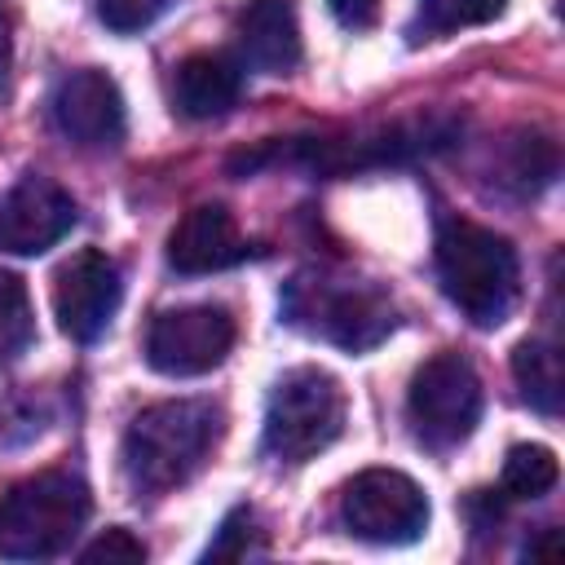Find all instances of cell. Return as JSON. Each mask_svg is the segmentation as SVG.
I'll use <instances>...</instances> for the list:
<instances>
[{
  "mask_svg": "<svg viewBox=\"0 0 565 565\" xmlns=\"http://www.w3.org/2000/svg\"><path fill=\"white\" fill-rule=\"evenodd\" d=\"M88 486L75 472H40L0 494V556L4 561H53L88 521Z\"/></svg>",
  "mask_w": 565,
  "mask_h": 565,
  "instance_id": "4",
  "label": "cell"
},
{
  "mask_svg": "<svg viewBox=\"0 0 565 565\" xmlns=\"http://www.w3.org/2000/svg\"><path fill=\"white\" fill-rule=\"evenodd\" d=\"M556 477H561L556 455H552L547 446L525 441V446H512V450H508L499 486H503L508 499H543V494L556 486Z\"/></svg>",
  "mask_w": 565,
  "mask_h": 565,
  "instance_id": "19",
  "label": "cell"
},
{
  "mask_svg": "<svg viewBox=\"0 0 565 565\" xmlns=\"http://www.w3.org/2000/svg\"><path fill=\"white\" fill-rule=\"evenodd\" d=\"M53 124L62 128V137H71L84 150H110L124 141V97L119 84L97 71H71L57 93H53Z\"/></svg>",
  "mask_w": 565,
  "mask_h": 565,
  "instance_id": "11",
  "label": "cell"
},
{
  "mask_svg": "<svg viewBox=\"0 0 565 565\" xmlns=\"http://www.w3.org/2000/svg\"><path fill=\"white\" fill-rule=\"evenodd\" d=\"M230 349H234V318L225 305L168 309L146 331V362L172 380L216 371Z\"/></svg>",
  "mask_w": 565,
  "mask_h": 565,
  "instance_id": "8",
  "label": "cell"
},
{
  "mask_svg": "<svg viewBox=\"0 0 565 565\" xmlns=\"http://www.w3.org/2000/svg\"><path fill=\"white\" fill-rule=\"evenodd\" d=\"M503 9H508V0H419L411 40H437V35H455L468 26H486Z\"/></svg>",
  "mask_w": 565,
  "mask_h": 565,
  "instance_id": "17",
  "label": "cell"
},
{
  "mask_svg": "<svg viewBox=\"0 0 565 565\" xmlns=\"http://www.w3.org/2000/svg\"><path fill=\"white\" fill-rule=\"evenodd\" d=\"M71 225H75V199L40 172L18 177L0 194V252L44 256L71 234Z\"/></svg>",
  "mask_w": 565,
  "mask_h": 565,
  "instance_id": "10",
  "label": "cell"
},
{
  "mask_svg": "<svg viewBox=\"0 0 565 565\" xmlns=\"http://www.w3.org/2000/svg\"><path fill=\"white\" fill-rule=\"evenodd\" d=\"M247 252L252 247L243 243L230 207L221 203H194L168 234V265L177 274H216L238 265Z\"/></svg>",
  "mask_w": 565,
  "mask_h": 565,
  "instance_id": "12",
  "label": "cell"
},
{
  "mask_svg": "<svg viewBox=\"0 0 565 565\" xmlns=\"http://www.w3.org/2000/svg\"><path fill=\"white\" fill-rule=\"evenodd\" d=\"M252 552H260V543H256V516H252V508H234L221 521L216 539L207 543L203 561H243Z\"/></svg>",
  "mask_w": 565,
  "mask_h": 565,
  "instance_id": "20",
  "label": "cell"
},
{
  "mask_svg": "<svg viewBox=\"0 0 565 565\" xmlns=\"http://www.w3.org/2000/svg\"><path fill=\"white\" fill-rule=\"evenodd\" d=\"M406 415H411L415 437L428 450L446 455V450L463 446L481 424V380H477L472 362L459 353L428 358L411 380Z\"/></svg>",
  "mask_w": 565,
  "mask_h": 565,
  "instance_id": "6",
  "label": "cell"
},
{
  "mask_svg": "<svg viewBox=\"0 0 565 565\" xmlns=\"http://www.w3.org/2000/svg\"><path fill=\"white\" fill-rule=\"evenodd\" d=\"M282 318L296 331L340 344L349 353L375 349L397 327V309L388 291L371 278L340 269H300L282 287Z\"/></svg>",
  "mask_w": 565,
  "mask_h": 565,
  "instance_id": "3",
  "label": "cell"
},
{
  "mask_svg": "<svg viewBox=\"0 0 565 565\" xmlns=\"http://www.w3.org/2000/svg\"><path fill=\"white\" fill-rule=\"evenodd\" d=\"M238 93H243V71L230 53H190L172 79V97L190 119L225 115L238 102Z\"/></svg>",
  "mask_w": 565,
  "mask_h": 565,
  "instance_id": "14",
  "label": "cell"
},
{
  "mask_svg": "<svg viewBox=\"0 0 565 565\" xmlns=\"http://www.w3.org/2000/svg\"><path fill=\"white\" fill-rule=\"evenodd\" d=\"M79 556L84 561H106V565H132V561H146V543L141 539H132L124 525H110V530H102L93 543H84L79 547Z\"/></svg>",
  "mask_w": 565,
  "mask_h": 565,
  "instance_id": "22",
  "label": "cell"
},
{
  "mask_svg": "<svg viewBox=\"0 0 565 565\" xmlns=\"http://www.w3.org/2000/svg\"><path fill=\"white\" fill-rule=\"evenodd\" d=\"M340 521L375 547H406L428 530V494L397 468H366L340 494Z\"/></svg>",
  "mask_w": 565,
  "mask_h": 565,
  "instance_id": "7",
  "label": "cell"
},
{
  "mask_svg": "<svg viewBox=\"0 0 565 565\" xmlns=\"http://www.w3.org/2000/svg\"><path fill=\"white\" fill-rule=\"evenodd\" d=\"M437 278L446 300L472 322V327H499L516 309L521 296V260L516 247L468 221V216H441L437 225Z\"/></svg>",
  "mask_w": 565,
  "mask_h": 565,
  "instance_id": "2",
  "label": "cell"
},
{
  "mask_svg": "<svg viewBox=\"0 0 565 565\" xmlns=\"http://www.w3.org/2000/svg\"><path fill=\"white\" fill-rule=\"evenodd\" d=\"M512 375L521 397L539 411V415H556L561 411V393H565V371H561V349L552 340H521L512 349Z\"/></svg>",
  "mask_w": 565,
  "mask_h": 565,
  "instance_id": "15",
  "label": "cell"
},
{
  "mask_svg": "<svg viewBox=\"0 0 565 565\" xmlns=\"http://www.w3.org/2000/svg\"><path fill=\"white\" fill-rule=\"evenodd\" d=\"M344 388L322 366H291L278 375L265 402V455L278 463H305L344 433Z\"/></svg>",
  "mask_w": 565,
  "mask_h": 565,
  "instance_id": "5",
  "label": "cell"
},
{
  "mask_svg": "<svg viewBox=\"0 0 565 565\" xmlns=\"http://www.w3.org/2000/svg\"><path fill=\"white\" fill-rule=\"evenodd\" d=\"M238 44L260 75H291L300 66V22L291 0H247L238 13Z\"/></svg>",
  "mask_w": 565,
  "mask_h": 565,
  "instance_id": "13",
  "label": "cell"
},
{
  "mask_svg": "<svg viewBox=\"0 0 565 565\" xmlns=\"http://www.w3.org/2000/svg\"><path fill=\"white\" fill-rule=\"evenodd\" d=\"M9 53H13V40H9V18L0 13V75L9 71Z\"/></svg>",
  "mask_w": 565,
  "mask_h": 565,
  "instance_id": "24",
  "label": "cell"
},
{
  "mask_svg": "<svg viewBox=\"0 0 565 565\" xmlns=\"http://www.w3.org/2000/svg\"><path fill=\"white\" fill-rule=\"evenodd\" d=\"M35 344V309L31 291L18 274L0 269V366L18 362Z\"/></svg>",
  "mask_w": 565,
  "mask_h": 565,
  "instance_id": "18",
  "label": "cell"
},
{
  "mask_svg": "<svg viewBox=\"0 0 565 565\" xmlns=\"http://www.w3.org/2000/svg\"><path fill=\"white\" fill-rule=\"evenodd\" d=\"M225 415L207 397H172L132 415L124 433V477L137 494H168L185 486L216 450Z\"/></svg>",
  "mask_w": 565,
  "mask_h": 565,
  "instance_id": "1",
  "label": "cell"
},
{
  "mask_svg": "<svg viewBox=\"0 0 565 565\" xmlns=\"http://www.w3.org/2000/svg\"><path fill=\"white\" fill-rule=\"evenodd\" d=\"M556 172V150L539 132H516L499 154V181L516 194H539Z\"/></svg>",
  "mask_w": 565,
  "mask_h": 565,
  "instance_id": "16",
  "label": "cell"
},
{
  "mask_svg": "<svg viewBox=\"0 0 565 565\" xmlns=\"http://www.w3.org/2000/svg\"><path fill=\"white\" fill-rule=\"evenodd\" d=\"M168 9H172V0H97V18L119 35H137V31L154 26Z\"/></svg>",
  "mask_w": 565,
  "mask_h": 565,
  "instance_id": "21",
  "label": "cell"
},
{
  "mask_svg": "<svg viewBox=\"0 0 565 565\" xmlns=\"http://www.w3.org/2000/svg\"><path fill=\"white\" fill-rule=\"evenodd\" d=\"M327 9H331L335 22L349 26V31H366V26H375V18H380V0H327Z\"/></svg>",
  "mask_w": 565,
  "mask_h": 565,
  "instance_id": "23",
  "label": "cell"
},
{
  "mask_svg": "<svg viewBox=\"0 0 565 565\" xmlns=\"http://www.w3.org/2000/svg\"><path fill=\"white\" fill-rule=\"evenodd\" d=\"M119 300H124L119 265L97 247L75 252L53 278V313L75 344H97L110 331Z\"/></svg>",
  "mask_w": 565,
  "mask_h": 565,
  "instance_id": "9",
  "label": "cell"
}]
</instances>
